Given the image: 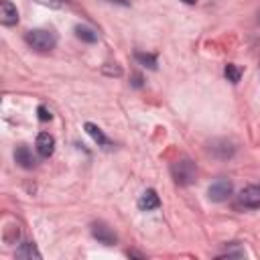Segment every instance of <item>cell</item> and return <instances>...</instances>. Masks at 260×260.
Listing matches in <instances>:
<instances>
[{"label": "cell", "mask_w": 260, "mask_h": 260, "mask_svg": "<svg viewBox=\"0 0 260 260\" xmlns=\"http://www.w3.org/2000/svg\"><path fill=\"white\" fill-rule=\"evenodd\" d=\"M171 175L177 185H191L197 179V167L191 158H179L171 165Z\"/></svg>", "instance_id": "1"}, {"label": "cell", "mask_w": 260, "mask_h": 260, "mask_svg": "<svg viewBox=\"0 0 260 260\" xmlns=\"http://www.w3.org/2000/svg\"><path fill=\"white\" fill-rule=\"evenodd\" d=\"M24 41L37 49V51H51L55 45H57V37L53 30H47V28H32L24 35Z\"/></svg>", "instance_id": "2"}, {"label": "cell", "mask_w": 260, "mask_h": 260, "mask_svg": "<svg viewBox=\"0 0 260 260\" xmlns=\"http://www.w3.org/2000/svg\"><path fill=\"white\" fill-rule=\"evenodd\" d=\"M232 191H234L232 181L225 179V177H219V179H215V181L209 185L207 195H209L211 201H217V203H219V201H225V199L232 195Z\"/></svg>", "instance_id": "3"}, {"label": "cell", "mask_w": 260, "mask_h": 260, "mask_svg": "<svg viewBox=\"0 0 260 260\" xmlns=\"http://www.w3.org/2000/svg\"><path fill=\"white\" fill-rule=\"evenodd\" d=\"M238 201L244 207L258 209L260 207V185H248V187H244L240 191V195H238Z\"/></svg>", "instance_id": "4"}, {"label": "cell", "mask_w": 260, "mask_h": 260, "mask_svg": "<svg viewBox=\"0 0 260 260\" xmlns=\"http://www.w3.org/2000/svg\"><path fill=\"white\" fill-rule=\"evenodd\" d=\"M0 22L4 26H12L18 22V10L10 0H2L0 2Z\"/></svg>", "instance_id": "5"}, {"label": "cell", "mask_w": 260, "mask_h": 260, "mask_svg": "<svg viewBox=\"0 0 260 260\" xmlns=\"http://www.w3.org/2000/svg\"><path fill=\"white\" fill-rule=\"evenodd\" d=\"M37 152H39L43 158H49V156L55 152V138H53V134L41 132V134L37 136Z\"/></svg>", "instance_id": "6"}, {"label": "cell", "mask_w": 260, "mask_h": 260, "mask_svg": "<svg viewBox=\"0 0 260 260\" xmlns=\"http://www.w3.org/2000/svg\"><path fill=\"white\" fill-rule=\"evenodd\" d=\"M14 160L22 169H35V165H37V158H35V154L28 146H18L14 150Z\"/></svg>", "instance_id": "7"}, {"label": "cell", "mask_w": 260, "mask_h": 260, "mask_svg": "<svg viewBox=\"0 0 260 260\" xmlns=\"http://www.w3.org/2000/svg\"><path fill=\"white\" fill-rule=\"evenodd\" d=\"M91 236H93L98 242L106 244V246H112V244L116 242V234H114L106 223H93V225H91Z\"/></svg>", "instance_id": "8"}, {"label": "cell", "mask_w": 260, "mask_h": 260, "mask_svg": "<svg viewBox=\"0 0 260 260\" xmlns=\"http://www.w3.org/2000/svg\"><path fill=\"white\" fill-rule=\"evenodd\" d=\"M158 205H160V199H158V195H156L154 189H146V191L140 195V199H138V207H140L142 211H152V209H156Z\"/></svg>", "instance_id": "9"}, {"label": "cell", "mask_w": 260, "mask_h": 260, "mask_svg": "<svg viewBox=\"0 0 260 260\" xmlns=\"http://www.w3.org/2000/svg\"><path fill=\"white\" fill-rule=\"evenodd\" d=\"M209 150H211L217 158H230V156L236 152V146H234L232 142H228V140H215V142H211Z\"/></svg>", "instance_id": "10"}, {"label": "cell", "mask_w": 260, "mask_h": 260, "mask_svg": "<svg viewBox=\"0 0 260 260\" xmlns=\"http://www.w3.org/2000/svg\"><path fill=\"white\" fill-rule=\"evenodd\" d=\"M16 258H24V260H32V258H41V252L37 250V246L32 242H22L16 248Z\"/></svg>", "instance_id": "11"}, {"label": "cell", "mask_w": 260, "mask_h": 260, "mask_svg": "<svg viewBox=\"0 0 260 260\" xmlns=\"http://www.w3.org/2000/svg\"><path fill=\"white\" fill-rule=\"evenodd\" d=\"M85 132H87V134H89V136H91V138H93V140H95L100 146H108V144H110V140L106 138V134H104V132H102V130H100L95 124L85 122Z\"/></svg>", "instance_id": "12"}, {"label": "cell", "mask_w": 260, "mask_h": 260, "mask_svg": "<svg viewBox=\"0 0 260 260\" xmlns=\"http://www.w3.org/2000/svg\"><path fill=\"white\" fill-rule=\"evenodd\" d=\"M75 35H77V39H81L85 43H95L98 41V32L93 28H89V26H83V24L75 26Z\"/></svg>", "instance_id": "13"}, {"label": "cell", "mask_w": 260, "mask_h": 260, "mask_svg": "<svg viewBox=\"0 0 260 260\" xmlns=\"http://www.w3.org/2000/svg\"><path fill=\"white\" fill-rule=\"evenodd\" d=\"M223 75L228 77V81L238 83V81H240V77H242V69H240L238 65H234V63H228V65H225V69H223Z\"/></svg>", "instance_id": "14"}, {"label": "cell", "mask_w": 260, "mask_h": 260, "mask_svg": "<svg viewBox=\"0 0 260 260\" xmlns=\"http://www.w3.org/2000/svg\"><path fill=\"white\" fill-rule=\"evenodd\" d=\"M134 59H136L138 63H142L144 67H148V69H156V57H154V55H148V53H136Z\"/></svg>", "instance_id": "15"}, {"label": "cell", "mask_w": 260, "mask_h": 260, "mask_svg": "<svg viewBox=\"0 0 260 260\" xmlns=\"http://www.w3.org/2000/svg\"><path fill=\"white\" fill-rule=\"evenodd\" d=\"M39 120H41V122H47V120H51V112H49L45 106H39Z\"/></svg>", "instance_id": "16"}, {"label": "cell", "mask_w": 260, "mask_h": 260, "mask_svg": "<svg viewBox=\"0 0 260 260\" xmlns=\"http://www.w3.org/2000/svg\"><path fill=\"white\" fill-rule=\"evenodd\" d=\"M104 73H108V75H120L122 69H120V67H114V69H112V67H104Z\"/></svg>", "instance_id": "17"}, {"label": "cell", "mask_w": 260, "mask_h": 260, "mask_svg": "<svg viewBox=\"0 0 260 260\" xmlns=\"http://www.w3.org/2000/svg\"><path fill=\"white\" fill-rule=\"evenodd\" d=\"M43 4H49V6H53V8H57V6H61V0H41Z\"/></svg>", "instance_id": "18"}, {"label": "cell", "mask_w": 260, "mask_h": 260, "mask_svg": "<svg viewBox=\"0 0 260 260\" xmlns=\"http://www.w3.org/2000/svg\"><path fill=\"white\" fill-rule=\"evenodd\" d=\"M134 85H136V87L140 85V75H134Z\"/></svg>", "instance_id": "19"}, {"label": "cell", "mask_w": 260, "mask_h": 260, "mask_svg": "<svg viewBox=\"0 0 260 260\" xmlns=\"http://www.w3.org/2000/svg\"><path fill=\"white\" fill-rule=\"evenodd\" d=\"M185 2H189V4H193V2H195V0H185Z\"/></svg>", "instance_id": "20"}, {"label": "cell", "mask_w": 260, "mask_h": 260, "mask_svg": "<svg viewBox=\"0 0 260 260\" xmlns=\"http://www.w3.org/2000/svg\"><path fill=\"white\" fill-rule=\"evenodd\" d=\"M258 22H260V12H258Z\"/></svg>", "instance_id": "21"}]
</instances>
